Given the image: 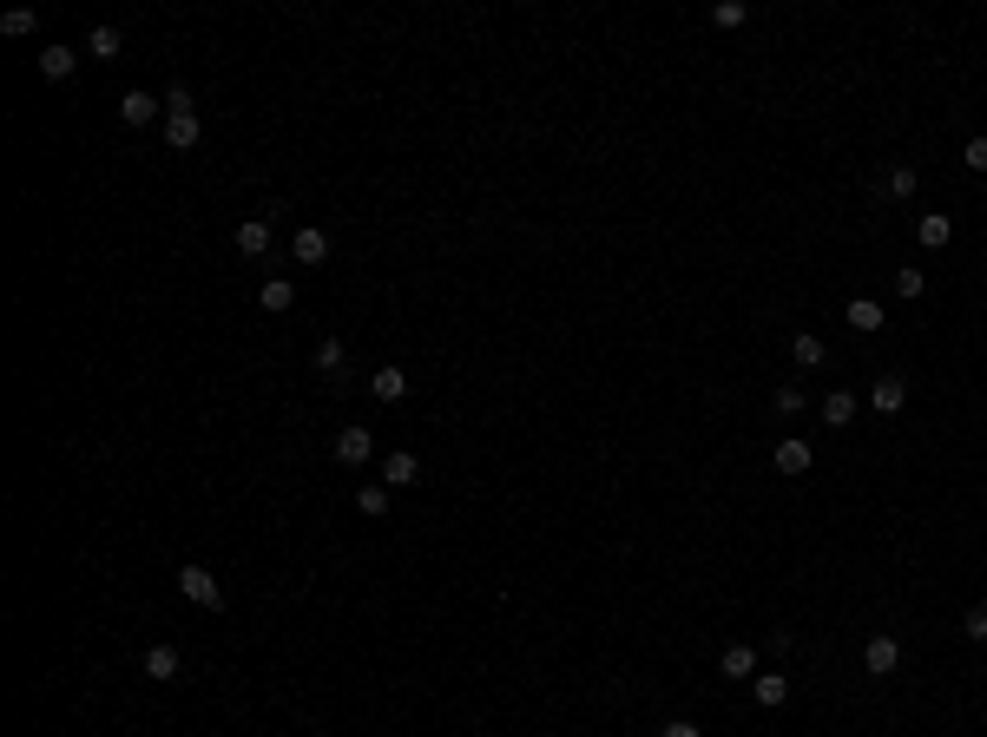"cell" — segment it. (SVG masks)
Wrapping results in <instances>:
<instances>
[{
    "instance_id": "cell-1",
    "label": "cell",
    "mask_w": 987,
    "mask_h": 737,
    "mask_svg": "<svg viewBox=\"0 0 987 737\" xmlns=\"http://www.w3.org/2000/svg\"><path fill=\"white\" fill-rule=\"evenodd\" d=\"M198 139H204L198 106H191V93H185V86H172V93H165V145H172V152H191Z\"/></svg>"
},
{
    "instance_id": "cell-2",
    "label": "cell",
    "mask_w": 987,
    "mask_h": 737,
    "mask_svg": "<svg viewBox=\"0 0 987 737\" xmlns=\"http://www.w3.org/2000/svg\"><path fill=\"white\" fill-rule=\"evenodd\" d=\"M178 593L191 599V606H204V612H218L224 606V586H218V573H211V566H178Z\"/></svg>"
},
{
    "instance_id": "cell-3",
    "label": "cell",
    "mask_w": 987,
    "mask_h": 737,
    "mask_svg": "<svg viewBox=\"0 0 987 737\" xmlns=\"http://www.w3.org/2000/svg\"><path fill=\"white\" fill-rule=\"evenodd\" d=\"M862 665H869L876 678H895L902 672V639H895V632H876V639L862 645Z\"/></svg>"
},
{
    "instance_id": "cell-4",
    "label": "cell",
    "mask_w": 987,
    "mask_h": 737,
    "mask_svg": "<svg viewBox=\"0 0 987 737\" xmlns=\"http://www.w3.org/2000/svg\"><path fill=\"white\" fill-rule=\"evenodd\" d=\"M336 461H343V468H369V461H376V435H369V428H343V435H336Z\"/></svg>"
},
{
    "instance_id": "cell-5",
    "label": "cell",
    "mask_w": 987,
    "mask_h": 737,
    "mask_svg": "<svg viewBox=\"0 0 987 737\" xmlns=\"http://www.w3.org/2000/svg\"><path fill=\"white\" fill-rule=\"evenodd\" d=\"M902 402H909V382H902V376H876L869 408H876V415H902Z\"/></svg>"
},
{
    "instance_id": "cell-6",
    "label": "cell",
    "mask_w": 987,
    "mask_h": 737,
    "mask_svg": "<svg viewBox=\"0 0 987 737\" xmlns=\"http://www.w3.org/2000/svg\"><path fill=\"white\" fill-rule=\"evenodd\" d=\"M415 481H422V461L408 455V448L382 455V487H415Z\"/></svg>"
},
{
    "instance_id": "cell-7",
    "label": "cell",
    "mask_w": 987,
    "mask_h": 737,
    "mask_svg": "<svg viewBox=\"0 0 987 737\" xmlns=\"http://www.w3.org/2000/svg\"><path fill=\"white\" fill-rule=\"evenodd\" d=\"M178 645H145V678H152V685H172L178 678Z\"/></svg>"
},
{
    "instance_id": "cell-8",
    "label": "cell",
    "mask_w": 987,
    "mask_h": 737,
    "mask_svg": "<svg viewBox=\"0 0 987 737\" xmlns=\"http://www.w3.org/2000/svg\"><path fill=\"white\" fill-rule=\"evenodd\" d=\"M152 119H158V99H152V93H126V99H119V126L145 132Z\"/></svg>"
},
{
    "instance_id": "cell-9",
    "label": "cell",
    "mask_w": 987,
    "mask_h": 737,
    "mask_svg": "<svg viewBox=\"0 0 987 737\" xmlns=\"http://www.w3.org/2000/svg\"><path fill=\"white\" fill-rule=\"evenodd\" d=\"M369 395H376V402H402V395H408V369H395V362H382L376 376H369Z\"/></svg>"
},
{
    "instance_id": "cell-10",
    "label": "cell",
    "mask_w": 987,
    "mask_h": 737,
    "mask_svg": "<svg viewBox=\"0 0 987 737\" xmlns=\"http://www.w3.org/2000/svg\"><path fill=\"white\" fill-rule=\"evenodd\" d=\"M290 257H297V264H323V257H329V237L316 231V224H303V231L290 237Z\"/></svg>"
},
{
    "instance_id": "cell-11",
    "label": "cell",
    "mask_w": 987,
    "mask_h": 737,
    "mask_svg": "<svg viewBox=\"0 0 987 737\" xmlns=\"http://www.w3.org/2000/svg\"><path fill=\"white\" fill-rule=\"evenodd\" d=\"M751 698H757L764 711H777V705L790 698V678H784V672H757V678H751Z\"/></svg>"
},
{
    "instance_id": "cell-12",
    "label": "cell",
    "mask_w": 987,
    "mask_h": 737,
    "mask_svg": "<svg viewBox=\"0 0 987 737\" xmlns=\"http://www.w3.org/2000/svg\"><path fill=\"white\" fill-rule=\"evenodd\" d=\"M237 251H244V257H264L270 251V218H244V224H237Z\"/></svg>"
},
{
    "instance_id": "cell-13",
    "label": "cell",
    "mask_w": 987,
    "mask_h": 737,
    "mask_svg": "<svg viewBox=\"0 0 987 737\" xmlns=\"http://www.w3.org/2000/svg\"><path fill=\"white\" fill-rule=\"evenodd\" d=\"M843 316H849V330H856V336H876V330H882V303H876V297H856Z\"/></svg>"
},
{
    "instance_id": "cell-14",
    "label": "cell",
    "mask_w": 987,
    "mask_h": 737,
    "mask_svg": "<svg viewBox=\"0 0 987 737\" xmlns=\"http://www.w3.org/2000/svg\"><path fill=\"white\" fill-rule=\"evenodd\" d=\"M79 53L73 47H40V79H73Z\"/></svg>"
},
{
    "instance_id": "cell-15",
    "label": "cell",
    "mask_w": 987,
    "mask_h": 737,
    "mask_svg": "<svg viewBox=\"0 0 987 737\" xmlns=\"http://www.w3.org/2000/svg\"><path fill=\"white\" fill-rule=\"evenodd\" d=\"M310 362H316V369H323V376H329V382H343V362H349V349H343V343H336V336H323V343H316V356H310Z\"/></svg>"
},
{
    "instance_id": "cell-16",
    "label": "cell",
    "mask_w": 987,
    "mask_h": 737,
    "mask_svg": "<svg viewBox=\"0 0 987 737\" xmlns=\"http://www.w3.org/2000/svg\"><path fill=\"white\" fill-rule=\"evenodd\" d=\"M290 303H297V290H290V283H283V277H270L264 290H257V310H264V316H283V310H290Z\"/></svg>"
},
{
    "instance_id": "cell-17",
    "label": "cell",
    "mask_w": 987,
    "mask_h": 737,
    "mask_svg": "<svg viewBox=\"0 0 987 737\" xmlns=\"http://www.w3.org/2000/svg\"><path fill=\"white\" fill-rule=\"evenodd\" d=\"M810 441H777V474H810Z\"/></svg>"
},
{
    "instance_id": "cell-18",
    "label": "cell",
    "mask_w": 987,
    "mask_h": 737,
    "mask_svg": "<svg viewBox=\"0 0 987 737\" xmlns=\"http://www.w3.org/2000/svg\"><path fill=\"white\" fill-rule=\"evenodd\" d=\"M718 672H724V678H757V652H751V645H724Z\"/></svg>"
},
{
    "instance_id": "cell-19",
    "label": "cell",
    "mask_w": 987,
    "mask_h": 737,
    "mask_svg": "<svg viewBox=\"0 0 987 737\" xmlns=\"http://www.w3.org/2000/svg\"><path fill=\"white\" fill-rule=\"evenodd\" d=\"M823 422H830V428H849V422H856V395H849V389H830V395H823Z\"/></svg>"
},
{
    "instance_id": "cell-20",
    "label": "cell",
    "mask_w": 987,
    "mask_h": 737,
    "mask_svg": "<svg viewBox=\"0 0 987 737\" xmlns=\"http://www.w3.org/2000/svg\"><path fill=\"white\" fill-rule=\"evenodd\" d=\"M790 362H797V369H823V336L797 330V336H790Z\"/></svg>"
},
{
    "instance_id": "cell-21",
    "label": "cell",
    "mask_w": 987,
    "mask_h": 737,
    "mask_svg": "<svg viewBox=\"0 0 987 737\" xmlns=\"http://www.w3.org/2000/svg\"><path fill=\"white\" fill-rule=\"evenodd\" d=\"M356 514L382 520V514H389V487H382V481H362V487H356Z\"/></svg>"
},
{
    "instance_id": "cell-22",
    "label": "cell",
    "mask_w": 987,
    "mask_h": 737,
    "mask_svg": "<svg viewBox=\"0 0 987 737\" xmlns=\"http://www.w3.org/2000/svg\"><path fill=\"white\" fill-rule=\"evenodd\" d=\"M915 237H922L928 251H941V244H948V237H955V218H941V211H928L922 224H915Z\"/></svg>"
},
{
    "instance_id": "cell-23",
    "label": "cell",
    "mask_w": 987,
    "mask_h": 737,
    "mask_svg": "<svg viewBox=\"0 0 987 737\" xmlns=\"http://www.w3.org/2000/svg\"><path fill=\"white\" fill-rule=\"evenodd\" d=\"M119 47H126V33H119V27H93V40H86L93 60H119Z\"/></svg>"
},
{
    "instance_id": "cell-24",
    "label": "cell",
    "mask_w": 987,
    "mask_h": 737,
    "mask_svg": "<svg viewBox=\"0 0 987 737\" xmlns=\"http://www.w3.org/2000/svg\"><path fill=\"white\" fill-rule=\"evenodd\" d=\"M915 185H922L915 165H889V172H882V191H889V198H915Z\"/></svg>"
},
{
    "instance_id": "cell-25",
    "label": "cell",
    "mask_w": 987,
    "mask_h": 737,
    "mask_svg": "<svg viewBox=\"0 0 987 737\" xmlns=\"http://www.w3.org/2000/svg\"><path fill=\"white\" fill-rule=\"evenodd\" d=\"M770 408H777V415H803V389H797V382H784V389L770 395Z\"/></svg>"
},
{
    "instance_id": "cell-26",
    "label": "cell",
    "mask_w": 987,
    "mask_h": 737,
    "mask_svg": "<svg viewBox=\"0 0 987 737\" xmlns=\"http://www.w3.org/2000/svg\"><path fill=\"white\" fill-rule=\"evenodd\" d=\"M922 270H915V264H902V270H895V297H922Z\"/></svg>"
},
{
    "instance_id": "cell-27",
    "label": "cell",
    "mask_w": 987,
    "mask_h": 737,
    "mask_svg": "<svg viewBox=\"0 0 987 737\" xmlns=\"http://www.w3.org/2000/svg\"><path fill=\"white\" fill-rule=\"evenodd\" d=\"M711 27H744V7H737V0H718V7H711Z\"/></svg>"
},
{
    "instance_id": "cell-28",
    "label": "cell",
    "mask_w": 987,
    "mask_h": 737,
    "mask_svg": "<svg viewBox=\"0 0 987 737\" xmlns=\"http://www.w3.org/2000/svg\"><path fill=\"white\" fill-rule=\"evenodd\" d=\"M961 165H968V172H987V132H981V139H968V152H961Z\"/></svg>"
},
{
    "instance_id": "cell-29",
    "label": "cell",
    "mask_w": 987,
    "mask_h": 737,
    "mask_svg": "<svg viewBox=\"0 0 987 737\" xmlns=\"http://www.w3.org/2000/svg\"><path fill=\"white\" fill-rule=\"evenodd\" d=\"M0 33H14V40H20V33H33V14H27V7H14V14L0 20Z\"/></svg>"
},
{
    "instance_id": "cell-30",
    "label": "cell",
    "mask_w": 987,
    "mask_h": 737,
    "mask_svg": "<svg viewBox=\"0 0 987 737\" xmlns=\"http://www.w3.org/2000/svg\"><path fill=\"white\" fill-rule=\"evenodd\" d=\"M968 639H981V645H987V606H974V612H968Z\"/></svg>"
},
{
    "instance_id": "cell-31",
    "label": "cell",
    "mask_w": 987,
    "mask_h": 737,
    "mask_svg": "<svg viewBox=\"0 0 987 737\" xmlns=\"http://www.w3.org/2000/svg\"><path fill=\"white\" fill-rule=\"evenodd\" d=\"M658 737H705V731H698V724H691V718H672V724H665V731H658Z\"/></svg>"
}]
</instances>
